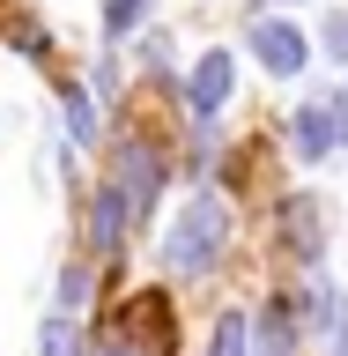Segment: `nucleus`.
Wrapping results in <instances>:
<instances>
[{"mask_svg": "<svg viewBox=\"0 0 348 356\" xmlns=\"http://www.w3.org/2000/svg\"><path fill=\"white\" fill-rule=\"evenodd\" d=\"M222 245H230V208H222L215 193H193L178 208L171 238H163V267H171V275H208V267L222 260Z\"/></svg>", "mask_w": 348, "mask_h": 356, "instance_id": "obj_1", "label": "nucleus"}, {"mask_svg": "<svg viewBox=\"0 0 348 356\" xmlns=\"http://www.w3.org/2000/svg\"><path fill=\"white\" fill-rule=\"evenodd\" d=\"M171 297H126L119 319L97 334V356H171Z\"/></svg>", "mask_w": 348, "mask_h": 356, "instance_id": "obj_2", "label": "nucleus"}, {"mask_svg": "<svg viewBox=\"0 0 348 356\" xmlns=\"http://www.w3.org/2000/svg\"><path fill=\"white\" fill-rule=\"evenodd\" d=\"M111 186H119V200H126L133 216H149V208H156V186H163V163H156V149H141V141H119V149H111Z\"/></svg>", "mask_w": 348, "mask_h": 356, "instance_id": "obj_3", "label": "nucleus"}, {"mask_svg": "<svg viewBox=\"0 0 348 356\" xmlns=\"http://www.w3.org/2000/svg\"><path fill=\"white\" fill-rule=\"evenodd\" d=\"M252 52H260L274 74H297V67H304V30L267 15V22H252Z\"/></svg>", "mask_w": 348, "mask_h": 356, "instance_id": "obj_4", "label": "nucleus"}, {"mask_svg": "<svg viewBox=\"0 0 348 356\" xmlns=\"http://www.w3.org/2000/svg\"><path fill=\"white\" fill-rule=\"evenodd\" d=\"M126 222H133V208L119 200V186H104V193L89 200V245H97V252H119Z\"/></svg>", "mask_w": 348, "mask_h": 356, "instance_id": "obj_5", "label": "nucleus"}, {"mask_svg": "<svg viewBox=\"0 0 348 356\" xmlns=\"http://www.w3.org/2000/svg\"><path fill=\"white\" fill-rule=\"evenodd\" d=\"M185 97H193V111H200V119H215V111H222V97H230V52H208V60L193 67V89H185Z\"/></svg>", "mask_w": 348, "mask_h": 356, "instance_id": "obj_6", "label": "nucleus"}, {"mask_svg": "<svg viewBox=\"0 0 348 356\" xmlns=\"http://www.w3.org/2000/svg\"><path fill=\"white\" fill-rule=\"evenodd\" d=\"M282 230H289V245H297L304 260H319V252H326V238H319V200H311V193H297V200L282 208Z\"/></svg>", "mask_w": 348, "mask_h": 356, "instance_id": "obj_7", "label": "nucleus"}, {"mask_svg": "<svg viewBox=\"0 0 348 356\" xmlns=\"http://www.w3.org/2000/svg\"><path fill=\"white\" fill-rule=\"evenodd\" d=\"M289 134H297V156H304V163H319V156L333 149V134H341V127H333V111H326V104H304Z\"/></svg>", "mask_w": 348, "mask_h": 356, "instance_id": "obj_8", "label": "nucleus"}, {"mask_svg": "<svg viewBox=\"0 0 348 356\" xmlns=\"http://www.w3.org/2000/svg\"><path fill=\"white\" fill-rule=\"evenodd\" d=\"M311 312L326 319V341H333V356H348V305H341V289H311Z\"/></svg>", "mask_w": 348, "mask_h": 356, "instance_id": "obj_9", "label": "nucleus"}, {"mask_svg": "<svg viewBox=\"0 0 348 356\" xmlns=\"http://www.w3.org/2000/svg\"><path fill=\"white\" fill-rule=\"evenodd\" d=\"M289 349H297V312L274 305V312L260 319V356H289Z\"/></svg>", "mask_w": 348, "mask_h": 356, "instance_id": "obj_10", "label": "nucleus"}, {"mask_svg": "<svg viewBox=\"0 0 348 356\" xmlns=\"http://www.w3.org/2000/svg\"><path fill=\"white\" fill-rule=\"evenodd\" d=\"M38 356H82V341H74V319H44V341H38Z\"/></svg>", "mask_w": 348, "mask_h": 356, "instance_id": "obj_11", "label": "nucleus"}, {"mask_svg": "<svg viewBox=\"0 0 348 356\" xmlns=\"http://www.w3.org/2000/svg\"><path fill=\"white\" fill-rule=\"evenodd\" d=\"M141 8H149V0H104V30H111V38H126L133 22H141Z\"/></svg>", "mask_w": 348, "mask_h": 356, "instance_id": "obj_12", "label": "nucleus"}, {"mask_svg": "<svg viewBox=\"0 0 348 356\" xmlns=\"http://www.w3.org/2000/svg\"><path fill=\"white\" fill-rule=\"evenodd\" d=\"M215 356H245V319H238V312L215 319Z\"/></svg>", "mask_w": 348, "mask_h": 356, "instance_id": "obj_13", "label": "nucleus"}, {"mask_svg": "<svg viewBox=\"0 0 348 356\" xmlns=\"http://www.w3.org/2000/svg\"><path fill=\"white\" fill-rule=\"evenodd\" d=\"M67 134H74V141H97V119H89V97H67Z\"/></svg>", "mask_w": 348, "mask_h": 356, "instance_id": "obj_14", "label": "nucleus"}, {"mask_svg": "<svg viewBox=\"0 0 348 356\" xmlns=\"http://www.w3.org/2000/svg\"><path fill=\"white\" fill-rule=\"evenodd\" d=\"M82 297H89V275H82V267H67V275H60V305L74 312V305H82Z\"/></svg>", "mask_w": 348, "mask_h": 356, "instance_id": "obj_15", "label": "nucleus"}, {"mask_svg": "<svg viewBox=\"0 0 348 356\" xmlns=\"http://www.w3.org/2000/svg\"><path fill=\"white\" fill-rule=\"evenodd\" d=\"M326 52L348 67V15H333V22H326Z\"/></svg>", "mask_w": 348, "mask_h": 356, "instance_id": "obj_16", "label": "nucleus"}]
</instances>
